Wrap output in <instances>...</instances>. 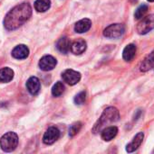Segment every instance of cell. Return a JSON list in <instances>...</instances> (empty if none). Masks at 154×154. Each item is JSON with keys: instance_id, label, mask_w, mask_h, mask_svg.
<instances>
[{"instance_id": "obj_1", "label": "cell", "mask_w": 154, "mask_h": 154, "mask_svg": "<svg viewBox=\"0 0 154 154\" xmlns=\"http://www.w3.org/2000/svg\"><path fill=\"white\" fill-rule=\"evenodd\" d=\"M31 14L32 7L29 3L25 2L17 5L12 8L5 15L4 20L5 27L9 31L15 30L22 26L31 17Z\"/></svg>"}, {"instance_id": "obj_2", "label": "cell", "mask_w": 154, "mask_h": 154, "mask_svg": "<svg viewBox=\"0 0 154 154\" xmlns=\"http://www.w3.org/2000/svg\"><path fill=\"white\" fill-rule=\"evenodd\" d=\"M120 118V114L117 108L113 107V106H110L107 107L103 113L102 114L101 117L99 118V120L97 121V123L94 125L93 128V132L94 134H97L99 132H101V130L107 125L117 122Z\"/></svg>"}, {"instance_id": "obj_3", "label": "cell", "mask_w": 154, "mask_h": 154, "mask_svg": "<svg viewBox=\"0 0 154 154\" xmlns=\"http://www.w3.org/2000/svg\"><path fill=\"white\" fill-rule=\"evenodd\" d=\"M18 144V136L15 133L8 132L4 134L0 140V146L5 152H11L15 150Z\"/></svg>"}, {"instance_id": "obj_4", "label": "cell", "mask_w": 154, "mask_h": 154, "mask_svg": "<svg viewBox=\"0 0 154 154\" xmlns=\"http://www.w3.org/2000/svg\"><path fill=\"white\" fill-rule=\"evenodd\" d=\"M125 28L122 23H113L107 26L103 31V35L106 38L110 39H117L120 38L124 33Z\"/></svg>"}, {"instance_id": "obj_5", "label": "cell", "mask_w": 154, "mask_h": 154, "mask_svg": "<svg viewBox=\"0 0 154 154\" xmlns=\"http://www.w3.org/2000/svg\"><path fill=\"white\" fill-rule=\"evenodd\" d=\"M154 29V14L144 17L136 27L137 32L139 34H146Z\"/></svg>"}, {"instance_id": "obj_6", "label": "cell", "mask_w": 154, "mask_h": 154, "mask_svg": "<svg viewBox=\"0 0 154 154\" xmlns=\"http://www.w3.org/2000/svg\"><path fill=\"white\" fill-rule=\"evenodd\" d=\"M62 78L64 82H66L67 84H69L71 86H74L80 81L81 74L73 69H66L63 72Z\"/></svg>"}, {"instance_id": "obj_7", "label": "cell", "mask_w": 154, "mask_h": 154, "mask_svg": "<svg viewBox=\"0 0 154 154\" xmlns=\"http://www.w3.org/2000/svg\"><path fill=\"white\" fill-rule=\"evenodd\" d=\"M59 137H60V131L56 127L52 126L49 127L44 133L43 137V142L45 144H53L59 139Z\"/></svg>"}, {"instance_id": "obj_8", "label": "cell", "mask_w": 154, "mask_h": 154, "mask_svg": "<svg viewBox=\"0 0 154 154\" xmlns=\"http://www.w3.org/2000/svg\"><path fill=\"white\" fill-rule=\"evenodd\" d=\"M56 63H57V61L53 56L46 55V56H44L40 60L39 67L44 71H49V70H52L54 68H55Z\"/></svg>"}, {"instance_id": "obj_9", "label": "cell", "mask_w": 154, "mask_h": 154, "mask_svg": "<svg viewBox=\"0 0 154 154\" xmlns=\"http://www.w3.org/2000/svg\"><path fill=\"white\" fill-rule=\"evenodd\" d=\"M28 55H29V49L24 44L17 45L12 51V56L14 58L17 59V60L25 59V58L28 57Z\"/></svg>"}, {"instance_id": "obj_10", "label": "cell", "mask_w": 154, "mask_h": 154, "mask_svg": "<svg viewBox=\"0 0 154 154\" xmlns=\"http://www.w3.org/2000/svg\"><path fill=\"white\" fill-rule=\"evenodd\" d=\"M26 88L30 94L36 95L39 92L40 88H41L40 80L36 77H31L26 82Z\"/></svg>"}, {"instance_id": "obj_11", "label": "cell", "mask_w": 154, "mask_h": 154, "mask_svg": "<svg viewBox=\"0 0 154 154\" xmlns=\"http://www.w3.org/2000/svg\"><path fill=\"white\" fill-rule=\"evenodd\" d=\"M86 42L83 39H78L76 41H74L72 44H71V51L75 54V55H79L82 54L86 50Z\"/></svg>"}, {"instance_id": "obj_12", "label": "cell", "mask_w": 154, "mask_h": 154, "mask_svg": "<svg viewBox=\"0 0 154 154\" xmlns=\"http://www.w3.org/2000/svg\"><path fill=\"white\" fill-rule=\"evenodd\" d=\"M143 137H144L143 133H142V132L141 133H138L135 135V137L133 138V140L126 146V151L128 152H133L134 151H136L140 147V145L142 144L143 140Z\"/></svg>"}, {"instance_id": "obj_13", "label": "cell", "mask_w": 154, "mask_h": 154, "mask_svg": "<svg viewBox=\"0 0 154 154\" xmlns=\"http://www.w3.org/2000/svg\"><path fill=\"white\" fill-rule=\"evenodd\" d=\"M92 26V21L88 18H84L82 19L80 21H78L75 23L74 26V31L78 33H83V32H86L87 31L90 30Z\"/></svg>"}, {"instance_id": "obj_14", "label": "cell", "mask_w": 154, "mask_h": 154, "mask_svg": "<svg viewBox=\"0 0 154 154\" xmlns=\"http://www.w3.org/2000/svg\"><path fill=\"white\" fill-rule=\"evenodd\" d=\"M118 134V128L116 126H109L103 130L102 132V139L105 142H109L113 140Z\"/></svg>"}, {"instance_id": "obj_15", "label": "cell", "mask_w": 154, "mask_h": 154, "mask_svg": "<svg viewBox=\"0 0 154 154\" xmlns=\"http://www.w3.org/2000/svg\"><path fill=\"white\" fill-rule=\"evenodd\" d=\"M152 69H154V51H152L143 61V63L141 64L140 69L141 71H148Z\"/></svg>"}, {"instance_id": "obj_16", "label": "cell", "mask_w": 154, "mask_h": 154, "mask_svg": "<svg viewBox=\"0 0 154 154\" xmlns=\"http://www.w3.org/2000/svg\"><path fill=\"white\" fill-rule=\"evenodd\" d=\"M56 47L60 52L66 54L71 50V42L67 37H63L57 42Z\"/></svg>"}, {"instance_id": "obj_17", "label": "cell", "mask_w": 154, "mask_h": 154, "mask_svg": "<svg viewBox=\"0 0 154 154\" xmlns=\"http://www.w3.org/2000/svg\"><path fill=\"white\" fill-rule=\"evenodd\" d=\"M135 54H136V46L133 43L128 44L123 51V57L126 61H131L135 57Z\"/></svg>"}, {"instance_id": "obj_18", "label": "cell", "mask_w": 154, "mask_h": 154, "mask_svg": "<svg viewBox=\"0 0 154 154\" xmlns=\"http://www.w3.org/2000/svg\"><path fill=\"white\" fill-rule=\"evenodd\" d=\"M14 78V71L10 68H3L0 69V83L10 82Z\"/></svg>"}, {"instance_id": "obj_19", "label": "cell", "mask_w": 154, "mask_h": 154, "mask_svg": "<svg viewBox=\"0 0 154 154\" xmlns=\"http://www.w3.org/2000/svg\"><path fill=\"white\" fill-rule=\"evenodd\" d=\"M50 0H36L34 3V8L37 12H45L50 8Z\"/></svg>"}, {"instance_id": "obj_20", "label": "cell", "mask_w": 154, "mask_h": 154, "mask_svg": "<svg viewBox=\"0 0 154 154\" xmlns=\"http://www.w3.org/2000/svg\"><path fill=\"white\" fill-rule=\"evenodd\" d=\"M64 92V86L62 82L58 81L56 82L53 88H52V94L54 97H60L63 93Z\"/></svg>"}, {"instance_id": "obj_21", "label": "cell", "mask_w": 154, "mask_h": 154, "mask_svg": "<svg viewBox=\"0 0 154 154\" xmlns=\"http://www.w3.org/2000/svg\"><path fill=\"white\" fill-rule=\"evenodd\" d=\"M147 12H148V5H142L135 11L134 16H135L136 19H141V18H143L145 15V14Z\"/></svg>"}, {"instance_id": "obj_22", "label": "cell", "mask_w": 154, "mask_h": 154, "mask_svg": "<svg viewBox=\"0 0 154 154\" xmlns=\"http://www.w3.org/2000/svg\"><path fill=\"white\" fill-rule=\"evenodd\" d=\"M81 128H82V123L81 122H76V123L73 124L70 126V129H69V135L71 137L74 136L76 134L79 133V131L81 130Z\"/></svg>"}, {"instance_id": "obj_23", "label": "cell", "mask_w": 154, "mask_h": 154, "mask_svg": "<svg viewBox=\"0 0 154 154\" xmlns=\"http://www.w3.org/2000/svg\"><path fill=\"white\" fill-rule=\"evenodd\" d=\"M85 99H86V94L85 92L83 91L76 95V97H74V103L76 105H83L85 102Z\"/></svg>"}, {"instance_id": "obj_24", "label": "cell", "mask_w": 154, "mask_h": 154, "mask_svg": "<svg viewBox=\"0 0 154 154\" xmlns=\"http://www.w3.org/2000/svg\"><path fill=\"white\" fill-rule=\"evenodd\" d=\"M147 1H149V2H154V0H147Z\"/></svg>"}]
</instances>
